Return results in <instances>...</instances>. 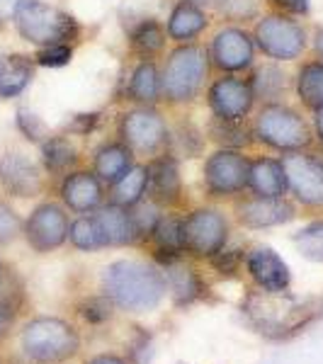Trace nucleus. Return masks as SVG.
<instances>
[{"mask_svg":"<svg viewBox=\"0 0 323 364\" xmlns=\"http://www.w3.org/2000/svg\"><path fill=\"white\" fill-rule=\"evenodd\" d=\"M209 134L216 144L226 146V149H240L250 141V132L243 124V119H216L214 117Z\"/></svg>","mask_w":323,"mask_h":364,"instance_id":"2f4dec72","label":"nucleus"},{"mask_svg":"<svg viewBox=\"0 0 323 364\" xmlns=\"http://www.w3.org/2000/svg\"><path fill=\"white\" fill-rule=\"evenodd\" d=\"M207 25H209V20H207V15H204L202 5L192 3V0H180L168 17L166 32L173 42L185 44V42H192L197 34H202L204 29H207Z\"/></svg>","mask_w":323,"mask_h":364,"instance_id":"aec40b11","label":"nucleus"},{"mask_svg":"<svg viewBox=\"0 0 323 364\" xmlns=\"http://www.w3.org/2000/svg\"><path fill=\"white\" fill-rule=\"evenodd\" d=\"M228 224L216 209H197L183 219V250L197 257H214L226 243Z\"/></svg>","mask_w":323,"mask_h":364,"instance_id":"0eeeda50","label":"nucleus"},{"mask_svg":"<svg viewBox=\"0 0 323 364\" xmlns=\"http://www.w3.org/2000/svg\"><path fill=\"white\" fill-rule=\"evenodd\" d=\"M297 95L299 102L314 112L323 107V61H309L299 68Z\"/></svg>","mask_w":323,"mask_h":364,"instance_id":"bb28decb","label":"nucleus"},{"mask_svg":"<svg viewBox=\"0 0 323 364\" xmlns=\"http://www.w3.org/2000/svg\"><path fill=\"white\" fill-rule=\"evenodd\" d=\"M42 161L49 173H68L78 163V151L66 136H49L42 144Z\"/></svg>","mask_w":323,"mask_h":364,"instance_id":"c756f323","label":"nucleus"},{"mask_svg":"<svg viewBox=\"0 0 323 364\" xmlns=\"http://www.w3.org/2000/svg\"><path fill=\"white\" fill-rule=\"evenodd\" d=\"M253 132L263 144L272 146L282 154L304 151L311 144V127L307 124V119L297 109L280 102L265 105L258 112Z\"/></svg>","mask_w":323,"mask_h":364,"instance_id":"39448f33","label":"nucleus"},{"mask_svg":"<svg viewBox=\"0 0 323 364\" xmlns=\"http://www.w3.org/2000/svg\"><path fill=\"white\" fill-rule=\"evenodd\" d=\"M122 141L137 154H158L168 146V124L154 107H139L122 117Z\"/></svg>","mask_w":323,"mask_h":364,"instance_id":"1a4fd4ad","label":"nucleus"},{"mask_svg":"<svg viewBox=\"0 0 323 364\" xmlns=\"http://www.w3.org/2000/svg\"><path fill=\"white\" fill-rule=\"evenodd\" d=\"M78 333L61 318H34L22 331V350L39 364L66 362L78 352Z\"/></svg>","mask_w":323,"mask_h":364,"instance_id":"20e7f679","label":"nucleus"},{"mask_svg":"<svg viewBox=\"0 0 323 364\" xmlns=\"http://www.w3.org/2000/svg\"><path fill=\"white\" fill-rule=\"evenodd\" d=\"M216 8L231 20H245L255 13V0H221Z\"/></svg>","mask_w":323,"mask_h":364,"instance_id":"4c0bfd02","label":"nucleus"},{"mask_svg":"<svg viewBox=\"0 0 323 364\" xmlns=\"http://www.w3.org/2000/svg\"><path fill=\"white\" fill-rule=\"evenodd\" d=\"M144 197H146V168L132 166L112 185V204L132 209L134 204H139Z\"/></svg>","mask_w":323,"mask_h":364,"instance_id":"c85d7f7f","label":"nucleus"},{"mask_svg":"<svg viewBox=\"0 0 323 364\" xmlns=\"http://www.w3.org/2000/svg\"><path fill=\"white\" fill-rule=\"evenodd\" d=\"M13 20L20 37L37 46L70 44L80 37L78 20L44 0H22Z\"/></svg>","mask_w":323,"mask_h":364,"instance_id":"f03ea898","label":"nucleus"},{"mask_svg":"<svg viewBox=\"0 0 323 364\" xmlns=\"http://www.w3.org/2000/svg\"><path fill=\"white\" fill-rule=\"evenodd\" d=\"M209 58L221 73H236L253 63L255 42L248 32L238 27H226L216 32L209 46Z\"/></svg>","mask_w":323,"mask_h":364,"instance_id":"ddd939ff","label":"nucleus"},{"mask_svg":"<svg viewBox=\"0 0 323 364\" xmlns=\"http://www.w3.org/2000/svg\"><path fill=\"white\" fill-rule=\"evenodd\" d=\"M272 3L285 10V13H292V15L309 13V0H272Z\"/></svg>","mask_w":323,"mask_h":364,"instance_id":"a19ab883","label":"nucleus"},{"mask_svg":"<svg viewBox=\"0 0 323 364\" xmlns=\"http://www.w3.org/2000/svg\"><path fill=\"white\" fill-rule=\"evenodd\" d=\"M166 42H168L166 27L158 20H154V17H149V20H144L141 25L134 27L132 37H129L132 51L141 61H154V56H158L166 49Z\"/></svg>","mask_w":323,"mask_h":364,"instance_id":"393cba45","label":"nucleus"},{"mask_svg":"<svg viewBox=\"0 0 323 364\" xmlns=\"http://www.w3.org/2000/svg\"><path fill=\"white\" fill-rule=\"evenodd\" d=\"M88 364H127L122 357H115V355H97V357H92Z\"/></svg>","mask_w":323,"mask_h":364,"instance_id":"c03bdc74","label":"nucleus"},{"mask_svg":"<svg viewBox=\"0 0 323 364\" xmlns=\"http://www.w3.org/2000/svg\"><path fill=\"white\" fill-rule=\"evenodd\" d=\"M127 95L132 102L141 105V107H151L158 102V97H163L161 92V70H158L156 61H141L132 73L129 80Z\"/></svg>","mask_w":323,"mask_h":364,"instance_id":"b1692460","label":"nucleus"},{"mask_svg":"<svg viewBox=\"0 0 323 364\" xmlns=\"http://www.w3.org/2000/svg\"><path fill=\"white\" fill-rule=\"evenodd\" d=\"M102 182L95 173L78 170V173H68L61 185V199L63 204L75 211V214H90L102 207Z\"/></svg>","mask_w":323,"mask_h":364,"instance_id":"2eb2a0df","label":"nucleus"},{"mask_svg":"<svg viewBox=\"0 0 323 364\" xmlns=\"http://www.w3.org/2000/svg\"><path fill=\"white\" fill-rule=\"evenodd\" d=\"M0 274H3V265H0Z\"/></svg>","mask_w":323,"mask_h":364,"instance_id":"09e8293b","label":"nucleus"},{"mask_svg":"<svg viewBox=\"0 0 323 364\" xmlns=\"http://www.w3.org/2000/svg\"><path fill=\"white\" fill-rule=\"evenodd\" d=\"M168 284L180 304L192 301L199 294V289H202V282H199L195 269L178 265V260L168 265Z\"/></svg>","mask_w":323,"mask_h":364,"instance_id":"7c9ffc66","label":"nucleus"},{"mask_svg":"<svg viewBox=\"0 0 323 364\" xmlns=\"http://www.w3.org/2000/svg\"><path fill=\"white\" fill-rule=\"evenodd\" d=\"M248 272L268 294H282L290 287V267L272 248H255L245 260Z\"/></svg>","mask_w":323,"mask_h":364,"instance_id":"dca6fc26","label":"nucleus"},{"mask_svg":"<svg viewBox=\"0 0 323 364\" xmlns=\"http://www.w3.org/2000/svg\"><path fill=\"white\" fill-rule=\"evenodd\" d=\"M68 238L78 250L105 248V240H102V233H100V228H97L95 216H78V219L68 226Z\"/></svg>","mask_w":323,"mask_h":364,"instance_id":"473e14b6","label":"nucleus"},{"mask_svg":"<svg viewBox=\"0 0 323 364\" xmlns=\"http://www.w3.org/2000/svg\"><path fill=\"white\" fill-rule=\"evenodd\" d=\"M250 90H253L255 100H263L265 105L277 102L287 92V75L275 66V63H265V66L255 68L253 75L248 78Z\"/></svg>","mask_w":323,"mask_h":364,"instance_id":"a878e982","label":"nucleus"},{"mask_svg":"<svg viewBox=\"0 0 323 364\" xmlns=\"http://www.w3.org/2000/svg\"><path fill=\"white\" fill-rule=\"evenodd\" d=\"M238 219L248 228H268L295 219V207L285 197H253L238 204Z\"/></svg>","mask_w":323,"mask_h":364,"instance_id":"f3484780","label":"nucleus"},{"mask_svg":"<svg viewBox=\"0 0 323 364\" xmlns=\"http://www.w3.org/2000/svg\"><path fill=\"white\" fill-rule=\"evenodd\" d=\"M95 221L97 228L102 233L105 245H127L134 243L139 238L137 226H134L132 211L125 207H117V204L110 202L107 207L95 209Z\"/></svg>","mask_w":323,"mask_h":364,"instance_id":"a211bd4d","label":"nucleus"},{"mask_svg":"<svg viewBox=\"0 0 323 364\" xmlns=\"http://www.w3.org/2000/svg\"><path fill=\"white\" fill-rule=\"evenodd\" d=\"M0 180L5 182L10 192H15L17 197H32L42 187V178L39 170L22 156H5L0 161Z\"/></svg>","mask_w":323,"mask_h":364,"instance_id":"6ab92c4d","label":"nucleus"},{"mask_svg":"<svg viewBox=\"0 0 323 364\" xmlns=\"http://www.w3.org/2000/svg\"><path fill=\"white\" fill-rule=\"evenodd\" d=\"M253 42L272 61H295L307 49V32L290 15H268L255 25Z\"/></svg>","mask_w":323,"mask_h":364,"instance_id":"423d86ee","label":"nucleus"},{"mask_svg":"<svg viewBox=\"0 0 323 364\" xmlns=\"http://www.w3.org/2000/svg\"><path fill=\"white\" fill-rule=\"evenodd\" d=\"M209 109L216 119H245L253 109V90L250 83L236 75H221L209 85Z\"/></svg>","mask_w":323,"mask_h":364,"instance_id":"9b49d317","label":"nucleus"},{"mask_svg":"<svg viewBox=\"0 0 323 364\" xmlns=\"http://www.w3.org/2000/svg\"><path fill=\"white\" fill-rule=\"evenodd\" d=\"M10 323H13V311L5 306V304H0V340L8 336Z\"/></svg>","mask_w":323,"mask_h":364,"instance_id":"37998d69","label":"nucleus"},{"mask_svg":"<svg viewBox=\"0 0 323 364\" xmlns=\"http://www.w3.org/2000/svg\"><path fill=\"white\" fill-rule=\"evenodd\" d=\"M70 58H73L70 44H51V46H42V49L37 51L34 63H39V66H44V68H61V66H66V63H70Z\"/></svg>","mask_w":323,"mask_h":364,"instance_id":"f704fd0d","label":"nucleus"},{"mask_svg":"<svg viewBox=\"0 0 323 364\" xmlns=\"http://www.w3.org/2000/svg\"><path fill=\"white\" fill-rule=\"evenodd\" d=\"M80 316L90 323H100V321H107L112 316V301H102V299H90L88 304L80 306Z\"/></svg>","mask_w":323,"mask_h":364,"instance_id":"58836bf2","label":"nucleus"},{"mask_svg":"<svg viewBox=\"0 0 323 364\" xmlns=\"http://www.w3.org/2000/svg\"><path fill=\"white\" fill-rule=\"evenodd\" d=\"M209 73V54L197 44H185L168 56L161 73V92L168 102L183 105L199 95Z\"/></svg>","mask_w":323,"mask_h":364,"instance_id":"7ed1b4c3","label":"nucleus"},{"mask_svg":"<svg viewBox=\"0 0 323 364\" xmlns=\"http://www.w3.org/2000/svg\"><path fill=\"white\" fill-rule=\"evenodd\" d=\"M192 3H197V5H214V8H216L221 0H192Z\"/></svg>","mask_w":323,"mask_h":364,"instance_id":"de8ad7c7","label":"nucleus"},{"mask_svg":"<svg viewBox=\"0 0 323 364\" xmlns=\"http://www.w3.org/2000/svg\"><path fill=\"white\" fill-rule=\"evenodd\" d=\"M183 192V180H180V168L173 156H158L146 168V197L151 202L175 204Z\"/></svg>","mask_w":323,"mask_h":364,"instance_id":"4468645a","label":"nucleus"},{"mask_svg":"<svg viewBox=\"0 0 323 364\" xmlns=\"http://www.w3.org/2000/svg\"><path fill=\"white\" fill-rule=\"evenodd\" d=\"M151 238L156 240L163 260L168 265L175 262L180 252H183V219H178V216H161L156 228L151 231Z\"/></svg>","mask_w":323,"mask_h":364,"instance_id":"cd10ccee","label":"nucleus"},{"mask_svg":"<svg viewBox=\"0 0 323 364\" xmlns=\"http://www.w3.org/2000/svg\"><path fill=\"white\" fill-rule=\"evenodd\" d=\"M68 216L63 207L58 204H39L37 209L29 214L25 224V236L34 250L49 252L56 250L58 245H63V240L68 238Z\"/></svg>","mask_w":323,"mask_h":364,"instance_id":"f8f14e48","label":"nucleus"},{"mask_svg":"<svg viewBox=\"0 0 323 364\" xmlns=\"http://www.w3.org/2000/svg\"><path fill=\"white\" fill-rule=\"evenodd\" d=\"M314 127H316V136L323 141V107L316 109V117H314Z\"/></svg>","mask_w":323,"mask_h":364,"instance_id":"a18cd8bd","label":"nucleus"},{"mask_svg":"<svg viewBox=\"0 0 323 364\" xmlns=\"http://www.w3.org/2000/svg\"><path fill=\"white\" fill-rule=\"evenodd\" d=\"M248 166L250 161L240 156L238 151H216L204 163V185L216 197L238 195L248 187Z\"/></svg>","mask_w":323,"mask_h":364,"instance_id":"9d476101","label":"nucleus"},{"mask_svg":"<svg viewBox=\"0 0 323 364\" xmlns=\"http://www.w3.org/2000/svg\"><path fill=\"white\" fill-rule=\"evenodd\" d=\"M316 51H319V56L323 58V27L316 32Z\"/></svg>","mask_w":323,"mask_h":364,"instance_id":"49530a36","label":"nucleus"},{"mask_svg":"<svg viewBox=\"0 0 323 364\" xmlns=\"http://www.w3.org/2000/svg\"><path fill=\"white\" fill-rule=\"evenodd\" d=\"M282 168L287 190L295 192L299 202L309 207H323V158L295 151L282 158Z\"/></svg>","mask_w":323,"mask_h":364,"instance_id":"6e6552de","label":"nucleus"},{"mask_svg":"<svg viewBox=\"0 0 323 364\" xmlns=\"http://www.w3.org/2000/svg\"><path fill=\"white\" fill-rule=\"evenodd\" d=\"M22 0H0V22H8L15 17V10Z\"/></svg>","mask_w":323,"mask_h":364,"instance_id":"79ce46f5","label":"nucleus"},{"mask_svg":"<svg viewBox=\"0 0 323 364\" xmlns=\"http://www.w3.org/2000/svg\"><path fill=\"white\" fill-rule=\"evenodd\" d=\"M97 122H100L97 112L95 114H78L73 124H70V129H73V132H78V134H88V132H92V129H95Z\"/></svg>","mask_w":323,"mask_h":364,"instance_id":"ea45409f","label":"nucleus"},{"mask_svg":"<svg viewBox=\"0 0 323 364\" xmlns=\"http://www.w3.org/2000/svg\"><path fill=\"white\" fill-rule=\"evenodd\" d=\"M248 187L255 192V197H285L287 178L282 161L275 158H258L248 166Z\"/></svg>","mask_w":323,"mask_h":364,"instance_id":"412c9836","label":"nucleus"},{"mask_svg":"<svg viewBox=\"0 0 323 364\" xmlns=\"http://www.w3.org/2000/svg\"><path fill=\"white\" fill-rule=\"evenodd\" d=\"M17 127L25 134L29 141H37V144H44L49 139V132H46V124L39 119L37 114H32L29 109H20L17 112Z\"/></svg>","mask_w":323,"mask_h":364,"instance_id":"c9c22d12","label":"nucleus"},{"mask_svg":"<svg viewBox=\"0 0 323 364\" xmlns=\"http://www.w3.org/2000/svg\"><path fill=\"white\" fill-rule=\"evenodd\" d=\"M105 294L115 306L144 314L161 304L166 294V279L156 267L137 260H120L105 269Z\"/></svg>","mask_w":323,"mask_h":364,"instance_id":"f257e3e1","label":"nucleus"},{"mask_svg":"<svg viewBox=\"0 0 323 364\" xmlns=\"http://www.w3.org/2000/svg\"><path fill=\"white\" fill-rule=\"evenodd\" d=\"M132 154L125 141H112V144H105L97 149L95 154V170L92 173L97 175L100 182H107V185H115L122 175L132 168Z\"/></svg>","mask_w":323,"mask_h":364,"instance_id":"5701e85b","label":"nucleus"},{"mask_svg":"<svg viewBox=\"0 0 323 364\" xmlns=\"http://www.w3.org/2000/svg\"><path fill=\"white\" fill-rule=\"evenodd\" d=\"M297 248L309 257V260L323 262V221H314L295 236Z\"/></svg>","mask_w":323,"mask_h":364,"instance_id":"72a5a7b5","label":"nucleus"},{"mask_svg":"<svg viewBox=\"0 0 323 364\" xmlns=\"http://www.w3.org/2000/svg\"><path fill=\"white\" fill-rule=\"evenodd\" d=\"M34 78V61L22 54H0V97L10 100L27 90Z\"/></svg>","mask_w":323,"mask_h":364,"instance_id":"4be33fe9","label":"nucleus"},{"mask_svg":"<svg viewBox=\"0 0 323 364\" xmlns=\"http://www.w3.org/2000/svg\"><path fill=\"white\" fill-rule=\"evenodd\" d=\"M20 228H22L20 216L5 202H0V243H10L20 233Z\"/></svg>","mask_w":323,"mask_h":364,"instance_id":"e433bc0d","label":"nucleus"}]
</instances>
